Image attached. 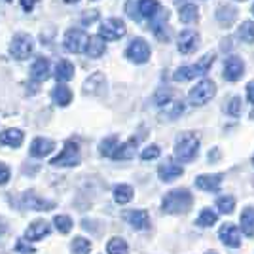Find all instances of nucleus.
Returning a JSON list of instances; mask_svg holds the SVG:
<instances>
[{"instance_id":"f257e3e1","label":"nucleus","mask_w":254,"mask_h":254,"mask_svg":"<svg viewBox=\"0 0 254 254\" xmlns=\"http://www.w3.org/2000/svg\"><path fill=\"white\" fill-rule=\"evenodd\" d=\"M193 207V195L186 188H177L171 190L163 199H161V211L167 214H184Z\"/></svg>"},{"instance_id":"f03ea898","label":"nucleus","mask_w":254,"mask_h":254,"mask_svg":"<svg viewBox=\"0 0 254 254\" xmlns=\"http://www.w3.org/2000/svg\"><path fill=\"white\" fill-rule=\"evenodd\" d=\"M199 146H201V140L195 133H182L175 144V156L184 163H190L197 156Z\"/></svg>"},{"instance_id":"7ed1b4c3","label":"nucleus","mask_w":254,"mask_h":254,"mask_svg":"<svg viewBox=\"0 0 254 254\" xmlns=\"http://www.w3.org/2000/svg\"><path fill=\"white\" fill-rule=\"evenodd\" d=\"M212 61H214V55H205L199 61H195L193 64H186V66H180L177 70L175 78L180 80V82H190V80H195V78H203L211 70Z\"/></svg>"},{"instance_id":"20e7f679","label":"nucleus","mask_w":254,"mask_h":254,"mask_svg":"<svg viewBox=\"0 0 254 254\" xmlns=\"http://www.w3.org/2000/svg\"><path fill=\"white\" fill-rule=\"evenodd\" d=\"M53 167H76L80 163V146L74 140H68L63 150L50 161Z\"/></svg>"},{"instance_id":"39448f33","label":"nucleus","mask_w":254,"mask_h":254,"mask_svg":"<svg viewBox=\"0 0 254 254\" xmlns=\"http://www.w3.org/2000/svg\"><path fill=\"white\" fill-rule=\"evenodd\" d=\"M214 93H216V84L212 80H203L188 93V103L191 106H203L212 101Z\"/></svg>"},{"instance_id":"423d86ee","label":"nucleus","mask_w":254,"mask_h":254,"mask_svg":"<svg viewBox=\"0 0 254 254\" xmlns=\"http://www.w3.org/2000/svg\"><path fill=\"white\" fill-rule=\"evenodd\" d=\"M32 50H34V40H32L29 34H15L10 42V55L17 61H25L31 57Z\"/></svg>"},{"instance_id":"0eeeda50","label":"nucleus","mask_w":254,"mask_h":254,"mask_svg":"<svg viewBox=\"0 0 254 254\" xmlns=\"http://www.w3.org/2000/svg\"><path fill=\"white\" fill-rule=\"evenodd\" d=\"M126 23L118 17H110L106 21L101 23V29H99V36L105 40V42H116L120 40L124 34H126Z\"/></svg>"},{"instance_id":"6e6552de","label":"nucleus","mask_w":254,"mask_h":254,"mask_svg":"<svg viewBox=\"0 0 254 254\" xmlns=\"http://www.w3.org/2000/svg\"><path fill=\"white\" fill-rule=\"evenodd\" d=\"M150 53L152 52H150L148 42L142 40V38H135V40L126 48V57L129 61H133V63H137V64L146 63L150 59Z\"/></svg>"},{"instance_id":"1a4fd4ad","label":"nucleus","mask_w":254,"mask_h":254,"mask_svg":"<svg viewBox=\"0 0 254 254\" xmlns=\"http://www.w3.org/2000/svg\"><path fill=\"white\" fill-rule=\"evenodd\" d=\"M50 233H52V224L42 220V218H36V220H32V222L27 226L23 239H25L27 243H34V241L46 239Z\"/></svg>"},{"instance_id":"9d476101","label":"nucleus","mask_w":254,"mask_h":254,"mask_svg":"<svg viewBox=\"0 0 254 254\" xmlns=\"http://www.w3.org/2000/svg\"><path fill=\"white\" fill-rule=\"evenodd\" d=\"M87 38L89 36L82 29H68L64 32L63 46L70 53H82L85 50V46H87Z\"/></svg>"},{"instance_id":"9b49d317","label":"nucleus","mask_w":254,"mask_h":254,"mask_svg":"<svg viewBox=\"0 0 254 254\" xmlns=\"http://www.w3.org/2000/svg\"><path fill=\"white\" fill-rule=\"evenodd\" d=\"M21 203H23V207H27V209H31V211L46 212V211L55 209V203L50 201V199H44L40 195H36L34 191H25L21 197Z\"/></svg>"},{"instance_id":"f8f14e48","label":"nucleus","mask_w":254,"mask_h":254,"mask_svg":"<svg viewBox=\"0 0 254 254\" xmlns=\"http://www.w3.org/2000/svg\"><path fill=\"white\" fill-rule=\"evenodd\" d=\"M124 220L135 230H150V214L142 209H133V211L122 212Z\"/></svg>"},{"instance_id":"ddd939ff","label":"nucleus","mask_w":254,"mask_h":254,"mask_svg":"<svg viewBox=\"0 0 254 254\" xmlns=\"http://www.w3.org/2000/svg\"><path fill=\"white\" fill-rule=\"evenodd\" d=\"M245 72V63L241 57L237 55H232L224 61V78L228 82H237Z\"/></svg>"},{"instance_id":"4468645a","label":"nucleus","mask_w":254,"mask_h":254,"mask_svg":"<svg viewBox=\"0 0 254 254\" xmlns=\"http://www.w3.org/2000/svg\"><path fill=\"white\" fill-rule=\"evenodd\" d=\"M197 44H199V34H197L195 31H191V29H184V31H180L179 36H177L179 52L184 53V55H186V53L195 52Z\"/></svg>"},{"instance_id":"2eb2a0df","label":"nucleus","mask_w":254,"mask_h":254,"mask_svg":"<svg viewBox=\"0 0 254 254\" xmlns=\"http://www.w3.org/2000/svg\"><path fill=\"white\" fill-rule=\"evenodd\" d=\"M135 11L131 13L133 17H144V19H152V17H156L161 10V4H159L158 0H135Z\"/></svg>"},{"instance_id":"dca6fc26","label":"nucleus","mask_w":254,"mask_h":254,"mask_svg":"<svg viewBox=\"0 0 254 254\" xmlns=\"http://www.w3.org/2000/svg\"><path fill=\"white\" fill-rule=\"evenodd\" d=\"M218 237H220V241H222L226 247H230V249H237V247H241V232H239V228L235 226V224H224L222 228H220V232H218Z\"/></svg>"},{"instance_id":"f3484780","label":"nucleus","mask_w":254,"mask_h":254,"mask_svg":"<svg viewBox=\"0 0 254 254\" xmlns=\"http://www.w3.org/2000/svg\"><path fill=\"white\" fill-rule=\"evenodd\" d=\"M53 150H55V142L52 138H46V137H36L31 142V156L36 159H42L46 156H50Z\"/></svg>"},{"instance_id":"a211bd4d","label":"nucleus","mask_w":254,"mask_h":254,"mask_svg":"<svg viewBox=\"0 0 254 254\" xmlns=\"http://www.w3.org/2000/svg\"><path fill=\"white\" fill-rule=\"evenodd\" d=\"M52 74V63L48 57H38L31 66V78L34 82H46Z\"/></svg>"},{"instance_id":"6ab92c4d","label":"nucleus","mask_w":254,"mask_h":254,"mask_svg":"<svg viewBox=\"0 0 254 254\" xmlns=\"http://www.w3.org/2000/svg\"><path fill=\"white\" fill-rule=\"evenodd\" d=\"M25 140V133L21 129H4L0 131V144L10 146V148H19Z\"/></svg>"},{"instance_id":"aec40b11","label":"nucleus","mask_w":254,"mask_h":254,"mask_svg":"<svg viewBox=\"0 0 254 254\" xmlns=\"http://www.w3.org/2000/svg\"><path fill=\"white\" fill-rule=\"evenodd\" d=\"M195 186L205 191H218L222 186V177L220 175H199L195 179Z\"/></svg>"},{"instance_id":"412c9836","label":"nucleus","mask_w":254,"mask_h":254,"mask_svg":"<svg viewBox=\"0 0 254 254\" xmlns=\"http://www.w3.org/2000/svg\"><path fill=\"white\" fill-rule=\"evenodd\" d=\"M72 91L66 84H57L52 89V99L57 106H68L72 103Z\"/></svg>"},{"instance_id":"4be33fe9","label":"nucleus","mask_w":254,"mask_h":254,"mask_svg":"<svg viewBox=\"0 0 254 254\" xmlns=\"http://www.w3.org/2000/svg\"><path fill=\"white\" fill-rule=\"evenodd\" d=\"M182 173H184L182 165L175 163V161H167V163H163L158 169L159 179L163 180V182H171V180L179 179V177H182Z\"/></svg>"},{"instance_id":"5701e85b","label":"nucleus","mask_w":254,"mask_h":254,"mask_svg":"<svg viewBox=\"0 0 254 254\" xmlns=\"http://www.w3.org/2000/svg\"><path fill=\"white\" fill-rule=\"evenodd\" d=\"M55 78L59 80V84L72 80L74 78V64L70 63L68 59H59L57 64H55Z\"/></svg>"},{"instance_id":"b1692460","label":"nucleus","mask_w":254,"mask_h":254,"mask_svg":"<svg viewBox=\"0 0 254 254\" xmlns=\"http://www.w3.org/2000/svg\"><path fill=\"white\" fill-rule=\"evenodd\" d=\"M112 195H114V201H116L118 205H127V203L133 201L135 190H133L131 184H116V186H114V191H112Z\"/></svg>"},{"instance_id":"393cba45","label":"nucleus","mask_w":254,"mask_h":254,"mask_svg":"<svg viewBox=\"0 0 254 254\" xmlns=\"http://www.w3.org/2000/svg\"><path fill=\"white\" fill-rule=\"evenodd\" d=\"M179 17H180V21L186 23V25L197 23V19H199V10H197L195 4L184 2V4H180V8H179Z\"/></svg>"},{"instance_id":"a878e982","label":"nucleus","mask_w":254,"mask_h":254,"mask_svg":"<svg viewBox=\"0 0 254 254\" xmlns=\"http://www.w3.org/2000/svg\"><path fill=\"white\" fill-rule=\"evenodd\" d=\"M135 154H137V140H135V138H131V140H127V142H124V144H120V146H118V150L114 152L112 159H116V161H122V159H131Z\"/></svg>"},{"instance_id":"bb28decb","label":"nucleus","mask_w":254,"mask_h":254,"mask_svg":"<svg viewBox=\"0 0 254 254\" xmlns=\"http://www.w3.org/2000/svg\"><path fill=\"white\" fill-rule=\"evenodd\" d=\"M84 52L87 53L89 57H93V59L101 57V55L106 52L105 40H103L101 36H89V38H87V46H85Z\"/></svg>"},{"instance_id":"cd10ccee","label":"nucleus","mask_w":254,"mask_h":254,"mask_svg":"<svg viewBox=\"0 0 254 254\" xmlns=\"http://www.w3.org/2000/svg\"><path fill=\"white\" fill-rule=\"evenodd\" d=\"M239 224H241V230L239 232H243L247 237H254V207H247L241 212Z\"/></svg>"},{"instance_id":"c85d7f7f","label":"nucleus","mask_w":254,"mask_h":254,"mask_svg":"<svg viewBox=\"0 0 254 254\" xmlns=\"http://www.w3.org/2000/svg\"><path fill=\"white\" fill-rule=\"evenodd\" d=\"M52 222H53V226H55V230L61 233H70L72 228H74V220H72L68 214H55Z\"/></svg>"},{"instance_id":"c756f323","label":"nucleus","mask_w":254,"mask_h":254,"mask_svg":"<svg viewBox=\"0 0 254 254\" xmlns=\"http://www.w3.org/2000/svg\"><path fill=\"white\" fill-rule=\"evenodd\" d=\"M106 254H129V245L122 237H112L106 243Z\"/></svg>"},{"instance_id":"7c9ffc66","label":"nucleus","mask_w":254,"mask_h":254,"mask_svg":"<svg viewBox=\"0 0 254 254\" xmlns=\"http://www.w3.org/2000/svg\"><path fill=\"white\" fill-rule=\"evenodd\" d=\"M118 146H120L118 137H106V138H103L101 144H99V154L105 156V158H112L114 152L118 150Z\"/></svg>"},{"instance_id":"2f4dec72","label":"nucleus","mask_w":254,"mask_h":254,"mask_svg":"<svg viewBox=\"0 0 254 254\" xmlns=\"http://www.w3.org/2000/svg\"><path fill=\"white\" fill-rule=\"evenodd\" d=\"M70 249H72V254H89L91 253V241L87 237L76 235L70 243Z\"/></svg>"},{"instance_id":"473e14b6","label":"nucleus","mask_w":254,"mask_h":254,"mask_svg":"<svg viewBox=\"0 0 254 254\" xmlns=\"http://www.w3.org/2000/svg\"><path fill=\"white\" fill-rule=\"evenodd\" d=\"M195 222H197V226H201V228H211V226H214V224L218 222V214L214 211H211V209H203Z\"/></svg>"},{"instance_id":"72a5a7b5","label":"nucleus","mask_w":254,"mask_h":254,"mask_svg":"<svg viewBox=\"0 0 254 254\" xmlns=\"http://www.w3.org/2000/svg\"><path fill=\"white\" fill-rule=\"evenodd\" d=\"M177 93L175 91H171V89H159L158 93H156V97H154V103L159 106V108H165L167 105H171L173 101H177Z\"/></svg>"},{"instance_id":"f704fd0d","label":"nucleus","mask_w":254,"mask_h":254,"mask_svg":"<svg viewBox=\"0 0 254 254\" xmlns=\"http://www.w3.org/2000/svg\"><path fill=\"white\" fill-rule=\"evenodd\" d=\"M239 40L245 44H254V21H245L237 31Z\"/></svg>"},{"instance_id":"c9c22d12","label":"nucleus","mask_w":254,"mask_h":254,"mask_svg":"<svg viewBox=\"0 0 254 254\" xmlns=\"http://www.w3.org/2000/svg\"><path fill=\"white\" fill-rule=\"evenodd\" d=\"M216 209H218V212H222V214H230V212H233V209H235V199H233L232 195L218 197V199H216Z\"/></svg>"},{"instance_id":"e433bc0d","label":"nucleus","mask_w":254,"mask_h":254,"mask_svg":"<svg viewBox=\"0 0 254 254\" xmlns=\"http://www.w3.org/2000/svg\"><path fill=\"white\" fill-rule=\"evenodd\" d=\"M159 154H161L159 146H156V144H150V146H146V148L140 152V158L144 159V161H150V159L159 158Z\"/></svg>"},{"instance_id":"4c0bfd02","label":"nucleus","mask_w":254,"mask_h":254,"mask_svg":"<svg viewBox=\"0 0 254 254\" xmlns=\"http://www.w3.org/2000/svg\"><path fill=\"white\" fill-rule=\"evenodd\" d=\"M226 112H228L230 116H239V114H241V101H239V97H232V99L228 101Z\"/></svg>"},{"instance_id":"58836bf2","label":"nucleus","mask_w":254,"mask_h":254,"mask_svg":"<svg viewBox=\"0 0 254 254\" xmlns=\"http://www.w3.org/2000/svg\"><path fill=\"white\" fill-rule=\"evenodd\" d=\"M10 180H11V169L6 165V163H2V161H0V186L8 184Z\"/></svg>"},{"instance_id":"ea45409f","label":"nucleus","mask_w":254,"mask_h":254,"mask_svg":"<svg viewBox=\"0 0 254 254\" xmlns=\"http://www.w3.org/2000/svg\"><path fill=\"white\" fill-rule=\"evenodd\" d=\"M15 251H19L21 254H32L34 253V249H32L31 245L25 243V239H19V241L15 243Z\"/></svg>"},{"instance_id":"a19ab883","label":"nucleus","mask_w":254,"mask_h":254,"mask_svg":"<svg viewBox=\"0 0 254 254\" xmlns=\"http://www.w3.org/2000/svg\"><path fill=\"white\" fill-rule=\"evenodd\" d=\"M34 4H36V0H21L23 11H32L34 10Z\"/></svg>"},{"instance_id":"79ce46f5","label":"nucleus","mask_w":254,"mask_h":254,"mask_svg":"<svg viewBox=\"0 0 254 254\" xmlns=\"http://www.w3.org/2000/svg\"><path fill=\"white\" fill-rule=\"evenodd\" d=\"M247 99H249V103L254 105V82H249V84H247Z\"/></svg>"},{"instance_id":"37998d69","label":"nucleus","mask_w":254,"mask_h":254,"mask_svg":"<svg viewBox=\"0 0 254 254\" xmlns=\"http://www.w3.org/2000/svg\"><path fill=\"white\" fill-rule=\"evenodd\" d=\"M66 4H76V2H80V0H64Z\"/></svg>"},{"instance_id":"c03bdc74","label":"nucleus","mask_w":254,"mask_h":254,"mask_svg":"<svg viewBox=\"0 0 254 254\" xmlns=\"http://www.w3.org/2000/svg\"><path fill=\"white\" fill-rule=\"evenodd\" d=\"M253 15H254V4H253Z\"/></svg>"},{"instance_id":"a18cd8bd","label":"nucleus","mask_w":254,"mask_h":254,"mask_svg":"<svg viewBox=\"0 0 254 254\" xmlns=\"http://www.w3.org/2000/svg\"><path fill=\"white\" fill-rule=\"evenodd\" d=\"M237 2H245V0H237Z\"/></svg>"},{"instance_id":"49530a36","label":"nucleus","mask_w":254,"mask_h":254,"mask_svg":"<svg viewBox=\"0 0 254 254\" xmlns=\"http://www.w3.org/2000/svg\"><path fill=\"white\" fill-rule=\"evenodd\" d=\"M207 254H216V253H207Z\"/></svg>"},{"instance_id":"de8ad7c7","label":"nucleus","mask_w":254,"mask_h":254,"mask_svg":"<svg viewBox=\"0 0 254 254\" xmlns=\"http://www.w3.org/2000/svg\"><path fill=\"white\" fill-rule=\"evenodd\" d=\"M253 163H254V156H253Z\"/></svg>"}]
</instances>
